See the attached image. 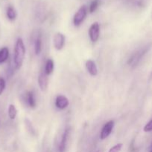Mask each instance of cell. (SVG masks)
<instances>
[{"label":"cell","mask_w":152,"mask_h":152,"mask_svg":"<svg viewBox=\"0 0 152 152\" xmlns=\"http://www.w3.org/2000/svg\"><path fill=\"white\" fill-rule=\"evenodd\" d=\"M114 126V121L113 120H110L106 124L104 125V127L101 129V134H100V139L101 140H105L109 137V135L111 134L112 130Z\"/></svg>","instance_id":"5"},{"label":"cell","mask_w":152,"mask_h":152,"mask_svg":"<svg viewBox=\"0 0 152 152\" xmlns=\"http://www.w3.org/2000/svg\"><path fill=\"white\" fill-rule=\"evenodd\" d=\"M25 55V47L23 40L21 38H18L15 43L14 54H13V62H14L15 68L16 69H19L22 67Z\"/></svg>","instance_id":"1"},{"label":"cell","mask_w":152,"mask_h":152,"mask_svg":"<svg viewBox=\"0 0 152 152\" xmlns=\"http://www.w3.org/2000/svg\"><path fill=\"white\" fill-rule=\"evenodd\" d=\"M16 114H17V111L14 105L10 104L8 107V117L11 120H14L16 117Z\"/></svg>","instance_id":"15"},{"label":"cell","mask_w":152,"mask_h":152,"mask_svg":"<svg viewBox=\"0 0 152 152\" xmlns=\"http://www.w3.org/2000/svg\"><path fill=\"white\" fill-rule=\"evenodd\" d=\"M143 130L145 132H152V119L144 126Z\"/></svg>","instance_id":"19"},{"label":"cell","mask_w":152,"mask_h":152,"mask_svg":"<svg viewBox=\"0 0 152 152\" xmlns=\"http://www.w3.org/2000/svg\"><path fill=\"white\" fill-rule=\"evenodd\" d=\"M86 15H87V8H86V6L82 5L78 9V10L76 12L74 17H73V23H74L75 26L77 27L81 25L82 22L86 19Z\"/></svg>","instance_id":"2"},{"label":"cell","mask_w":152,"mask_h":152,"mask_svg":"<svg viewBox=\"0 0 152 152\" xmlns=\"http://www.w3.org/2000/svg\"><path fill=\"white\" fill-rule=\"evenodd\" d=\"M6 15H7V17L9 20H15L16 18V11L14 7H12V6H9L7 9V11H6Z\"/></svg>","instance_id":"12"},{"label":"cell","mask_w":152,"mask_h":152,"mask_svg":"<svg viewBox=\"0 0 152 152\" xmlns=\"http://www.w3.org/2000/svg\"><path fill=\"white\" fill-rule=\"evenodd\" d=\"M96 152H103L102 151V150H101V149H99V150H98V151H97Z\"/></svg>","instance_id":"21"},{"label":"cell","mask_w":152,"mask_h":152,"mask_svg":"<svg viewBox=\"0 0 152 152\" xmlns=\"http://www.w3.org/2000/svg\"><path fill=\"white\" fill-rule=\"evenodd\" d=\"M89 36L92 42L98 41L100 36V26L98 22H94L89 27Z\"/></svg>","instance_id":"3"},{"label":"cell","mask_w":152,"mask_h":152,"mask_svg":"<svg viewBox=\"0 0 152 152\" xmlns=\"http://www.w3.org/2000/svg\"><path fill=\"white\" fill-rule=\"evenodd\" d=\"M53 43L56 50H62L65 45V36L60 32L56 33L54 36Z\"/></svg>","instance_id":"4"},{"label":"cell","mask_w":152,"mask_h":152,"mask_svg":"<svg viewBox=\"0 0 152 152\" xmlns=\"http://www.w3.org/2000/svg\"><path fill=\"white\" fill-rule=\"evenodd\" d=\"M100 1H101V0H93V1L91 2L89 7V13H92L93 12H95V10H96V9L98 8V7L99 6Z\"/></svg>","instance_id":"17"},{"label":"cell","mask_w":152,"mask_h":152,"mask_svg":"<svg viewBox=\"0 0 152 152\" xmlns=\"http://www.w3.org/2000/svg\"><path fill=\"white\" fill-rule=\"evenodd\" d=\"M86 68L91 76L95 77V76H96L98 74V68H97V66L94 61L91 60V59H89V60L86 61Z\"/></svg>","instance_id":"10"},{"label":"cell","mask_w":152,"mask_h":152,"mask_svg":"<svg viewBox=\"0 0 152 152\" xmlns=\"http://www.w3.org/2000/svg\"><path fill=\"white\" fill-rule=\"evenodd\" d=\"M27 102H28V105H29L31 108H35V99H34V94H33L32 91H28V93H27Z\"/></svg>","instance_id":"14"},{"label":"cell","mask_w":152,"mask_h":152,"mask_svg":"<svg viewBox=\"0 0 152 152\" xmlns=\"http://www.w3.org/2000/svg\"><path fill=\"white\" fill-rule=\"evenodd\" d=\"M151 146H152V145H151Z\"/></svg>","instance_id":"22"},{"label":"cell","mask_w":152,"mask_h":152,"mask_svg":"<svg viewBox=\"0 0 152 152\" xmlns=\"http://www.w3.org/2000/svg\"><path fill=\"white\" fill-rule=\"evenodd\" d=\"M69 129L67 128L65 129L63 134L62 138H61V141L60 142L59 145V151L60 152H64L66 149V146L67 140L69 138Z\"/></svg>","instance_id":"8"},{"label":"cell","mask_w":152,"mask_h":152,"mask_svg":"<svg viewBox=\"0 0 152 152\" xmlns=\"http://www.w3.org/2000/svg\"><path fill=\"white\" fill-rule=\"evenodd\" d=\"M42 50V39L40 37L36 39L35 44H34V52L36 55H39Z\"/></svg>","instance_id":"16"},{"label":"cell","mask_w":152,"mask_h":152,"mask_svg":"<svg viewBox=\"0 0 152 152\" xmlns=\"http://www.w3.org/2000/svg\"><path fill=\"white\" fill-rule=\"evenodd\" d=\"M5 86H6L5 80H4L3 78H1V77H0V95L3 93L4 88H5Z\"/></svg>","instance_id":"20"},{"label":"cell","mask_w":152,"mask_h":152,"mask_svg":"<svg viewBox=\"0 0 152 152\" xmlns=\"http://www.w3.org/2000/svg\"><path fill=\"white\" fill-rule=\"evenodd\" d=\"M148 49L147 48H144L142 49V50H139V51L136 52L134 55L131 57V59H129L128 61V64L131 66H136L137 65L139 62L140 59H142L143 56H144L145 53L147 52Z\"/></svg>","instance_id":"6"},{"label":"cell","mask_w":152,"mask_h":152,"mask_svg":"<svg viewBox=\"0 0 152 152\" xmlns=\"http://www.w3.org/2000/svg\"><path fill=\"white\" fill-rule=\"evenodd\" d=\"M122 143H118L110 148L108 152H119L122 148Z\"/></svg>","instance_id":"18"},{"label":"cell","mask_w":152,"mask_h":152,"mask_svg":"<svg viewBox=\"0 0 152 152\" xmlns=\"http://www.w3.org/2000/svg\"><path fill=\"white\" fill-rule=\"evenodd\" d=\"M54 70V61L52 59H49L45 66V73L46 75H50Z\"/></svg>","instance_id":"13"},{"label":"cell","mask_w":152,"mask_h":152,"mask_svg":"<svg viewBox=\"0 0 152 152\" xmlns=\"http://www.w3.org/2000/svg\"><path fill=\"white\" fill-rule=\"evenodd\" d=\"M9 57V50L7 48L4 47L0 49V64L4 63Z\"/></svg>","instance_id":"11"},{"label":"cell","mask_w":152,"mask_h":152,"mask_svg":"<svg viewBox=\"0 0 152 152\" xmlns=\"http://www.w3.org/2000/svg\"><path fill=\"white\" fill-rule=\"evenodd\" d=\"M69 104V99L65 96L59 95V96H57L56 100H55V105L58 108L61 110L65 109L68 107Z\"/></svg>","instance_id":"7"},{"label":"cell","mask_w":152,"mask_h":152,"mask_svg":"<svg viewBox=\"0 0 152 152\" xmlns=\"http://www.w3.org/2000/svg\"><path fill=\"white\" fill-rule=\"evenodd\" d=\"M38 84L40 90L45 91L47 88L48 86V80H47V75L45 72L40 73L38 77Z\"/></svg>","instance_id":"9"}]
</instances>
